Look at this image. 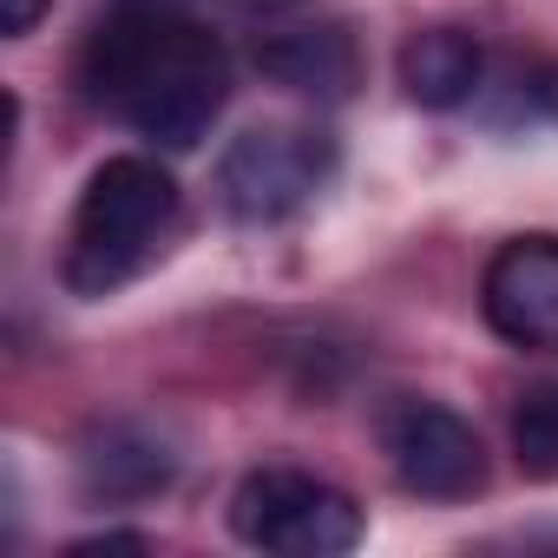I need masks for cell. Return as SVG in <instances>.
<instances>
[{"instance_id": "7", "label": "cell", "mask_w": 558, "mask_h": 558, "mask_svg": "<svg viewBox=\"0 0 558 558\" xmlns=\"http://www.w3.org/2000/svg\"><path fill=\"white\" fill-rule=\"evenodd\" d=\"M256 73L283 93H303L316 106H342L362 86V47L342 21H276L256 34Z\"/></svg>"}, {"instance_id": "11", "label": "cell", "mask_w": 558, "mask_h": 558, "mask_svg": "<svg viewBox=\"0 0 558 558\" xmlns=\"http://www.w3.org/2000/svg\"><path fill=\"white\" fill-rule=\"evenodd\" d=\"M53 8V0H0V21H8V40H27L40 27V14Z\"/></svg>"}, {"instance_id": "10", "label": "cell", "mask_w": 558, "mask_h": 558, "mask_svg": "<svg viewBox=\"0 0 558 558\" xmlns=\"http://www.w3.org/2000/svg\"><path fill=\"white\" fill-rule=\"evenodd\" d=\"M512 447L532 480H558V388H538L512 414Z\"/></svg>"}, {"instance_id": "2", "label": "cell", "mask_w": 558, "mask_h": 558, "mask_svg": "<svg viewBox=\"0 0 558 558\" xmlns=\"http://www.w3.org/2000/svg\"><path fill=\"white\" fill-rule=\"evenodd\" d=\"M178 223V178L145 158V151H119L106 158L66 223V250H60V283L86 303L125 290L132 276L158 256V243Z\"/></svg>"}, {"instance_id": "12", "label": "cell", "mask_w": 558, "mask_h": 558, "mask_svg": "<svg viewBox=\"0 0 558 558\" xmlns=\"http://www.w3.org/2000/svg\"><path fill=\"white\" fill-rule=\"evenodd\" d=\"M66 551L73 558H86V551H145V538L138 532H99V538H73Z\"/></svg>"}, {"instance_id": "13", "label": "cell", "mask_w": 558, "mask_h": 558, "mask_svg": "<svg viewBox=\"0 0 558 558\" xmlns=\"http://www.w3.org/2000/svg\"><path fill=\"white\" fill-rule=\"evenodd\" d=\"M532 99H538V106H545V112H558V66H551V73H545V80H538V86H532Z\"/></svg>"}, {"instance_id": "4", "label": "cell", "mask_w": 558, "mask_h": 558, "mask_svg": "<svg viewBox=\"0 0 558 558\" xmlns=\"http://www.w3.org/2000/svg\"><path fill=\"white\" fill-rule=\"evenodd\" d=\"M336 158L323 125H250L217 158V197L236 223H283L336 178Z\"/></svg>"}, {"instance_id": "8", "label": "cell", "mask_w": 558, "mask_h": 558, "mask_svg": "<svg viewBox=\"0 0 558 558\" xmlns=\"http://www.w3.org/2000/svg\"><path fill=\"white\" fill-rule=\"evenodd\" d=\"M178 473V453L145 421H106L80 440V493L86 499H151Z\"/></svg>"}, {"instance_id": "9", "label": "cell", "mask_w": 558, "mask_h": 558, "mask_svg": "<svg viewBox=\"0 0 558 558\" xmlns=\"http://www.w3.org/2000/svg\"><path fill=\"white\" fill-rule=\"evenodd\" d=\"M395 73H401V93L421 106V112H453L480 93L486 80V47L466 34V27H421L401 40L395 53Z\"/></svg>"}, {"instance_id": "5", "label": "cell", "mask_w": 558, "mask_h": 558, "mask_svg": "<svg viewBox=\"0 0 558 558\" xmlns=\"http://www.w3.org/2000/svg\"><path fill=\"white\" fill-rule=\"evenodd\" d=\"M381 453H388L401 493L434 499V506H460V499L486 493V480H493L486 440L447 401H414V395L395 401L381 414Z\"/></svg>"}, {"instance_id": "3", "label": "cell", "mask_w": 558, "mask_h": 558, "mask_svg": "<svg viewBox=\"0 0 558 558\" xmlns=\"http://www.w3.org/2000/svg\"><path fill=\"white\" fill-rule=\"evenodd\" d=\"M230 532L250 551H276V558H342L362 545L368 519L342 486L303 466H256L230 493Z\"/></svg>"}, {"instance_id": "1", "label": "cell", "mask_w": 558, "mask_h": 558, "mask_svg": "<svg viewBox=\"0 0 558 558\" xmlns=\"http://www.w3.org/2000/svg\"><path fill=\"white\" fill-rule=\"evenodd\" d=\"M73 73L93 112L158 151H197L230 99V53L191 0H106Z\"/></svg>"}, {"instance_id": "6", "label": "cell", "mask_w": 558, "mask_h": 558, "mask_svg": "<svg viewBox=\"0 0 558 558\" xmlns=\"http://www.w3.org/2000/svg\"><path fill=\"white\" fill-rule=\"evenodd\" d=\"M480 316L506 349L525 355H558V236L525 230L506 236L486 256L480 276Z\"/></svg>"}]
</instances>
